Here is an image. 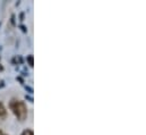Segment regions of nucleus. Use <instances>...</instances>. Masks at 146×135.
I'll list each match as a JSON object with an SVG mask.
<instances>
[{
    "label": "nucleus",
    "instance_id": "nucleus-1",
    "mask_svg": "<svg viewBox=\"0 0 146 135\" xmlns=\"http://www.w3.org/2000/svg\"><path fill=\"white\" fill-rule=\"evenodd\" d=\"M9 108L13 111V114L19 119V120H25L27 117V107L25 102L17 99H13L9 102Z\"/></svg>",
    "mask_w": 146,
    "mask_h": 135
},
{
    "label": "nucleus",
    "instance_id": "nucleus-4",
    "mask_svg": "<svg viewBox=\"0 0 146 135\" xmlns=\"http://www.w3.org/2000/svg\"><path fill=\"white\" fill-rule=\"evenodd\" d=\"M22 135H34V133H33L32 130H25V131L22 133Z\"/></svg>",
    "mask_w": 146,
    "mask_h": 135
},
{
    "label": "nucleus",
    "instance_id": "nucleus-5",
    "mask_svg": "<svg viewBox=\"0 0 146 135\" xmlns=\"http://www.w3.org/2000/svg\"><path fill=\"white\" fill-rule=\"evenodd\" d=\"M0 135H7V134H5V133H3L2 131H0Z\"/></svg>",
    "mask_w": 146,
    "mask_h": 135
},
{
    "label": "nucleus",
    "instance_id": "nucleus-3",
    "mask_svg": "<svg viewBox=\"0 0 146 135\" xmlns=\"http://www.w3.org/2000/svg\"><path fill=\"white\" fill-rule=\"evenodd\" d=\"M26 60H27V63H29V65L32 67L33 66V56H29L27 58H26Z\"/></svg>",
    "mask_w": 146,
    "mask_h": 135
},
{
    "label": "nucleus",
    "instance_id": "nucleus-2",
    "mask_svg": "<svg viewBox=\"0 0 146 135\" xmlns=\"http://www.w3.org/2000/svg\"><path fill=\"white\" fill-rule=\"evenodd\" d=\"M6 114H7L6 108H5V106L2 104V102L0 101V117H5V116H6Z\"/></svg>",
    "mask_w": 146,
    "mask_h": 135
}]
</instances>
